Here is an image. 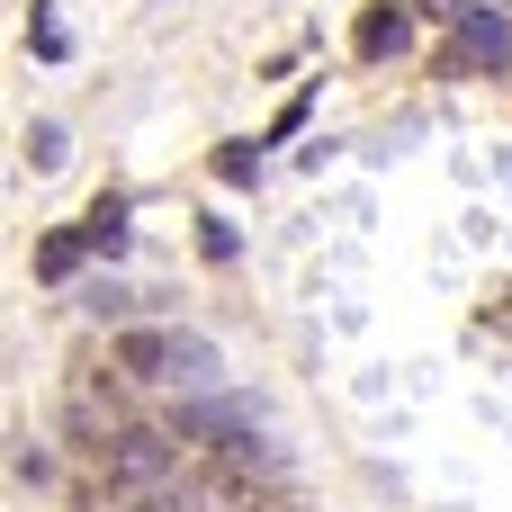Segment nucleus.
<instances>
[{
    "label": "nucleus",
    "mask_w": 512,
    "mask_h": 512,
    "mask_svg": "<svg viewBox=\"0 0 512 512\" xmlns=\"http://www.w3.org/2000/svg\"><path fill=\"white\" fill-rule=\"evenodd\" d=\"M99 468H108V486L153 495V486L180 468V450H171V432H108V441H99Z\"/></svg>",
    "instance_id": "1"
},
{
    "label": "nucleus",
    "mask_w": 512,
    "mask_h": 512,
    "mask_svg": "<svg viewBox=\"0 0 512 512\" xmlns=\"http://www.w3.org/2000/svg\"><path fill=\"white\" fill-rule=\"evenodd\" d=\"M216 171H225V180H261V153H252V144H225Z\"/></svg>",
    "instance_id": "10"
},
{
    "label": "nucleus",
    "mask_w": 512,
    "mask_h": 512,
    "mask_svg": "<svg viewBox=\"0 0 512 512\" xmlns=\"http://www.w3.org/2000/svg\"><path fill=\"white\" fill-rule=\"evenodd\" d=\"M171 387L207 396V387H216V342H198V333H171Z\"/></svg>",
    "instance_id": "4"
},
{
    "label": "nucleus",
    "mask_w": 512,
    "mask_h": 512,
    "mask_svg": "<svg viewBox=\"0 0 512 512\" xmlns=\"http://www.w3.org/2000/svg\"><path fill=\"white\" fill-rule=\"evenodd\" d=\"M450 18H459V54H468V63L512 72V27H504V9H486V0H459Z\"/></svg>",
    "instance_id": "2"
},
{
    "label": "nucleus",
    "mask_w": 512,
    "mask_h": 512,
    "mask_svg": "<svg viewBox=\"0 0 512 512\" xmlns=\"http://www.w3.org/2000/svg\"><path fill=\"white\" fill-rule=\"evenodd\" d=\"M81 306H90L99 324H126V306H135V288H126V279H90V288H81Z\"/></svg>",
    "instance_id": "7"
},
{
    "label": "nucleus",
    "mask_w": 512,
    "mask_h": 512,
    "mask_svg": "<svg viewBox=\"0 0 512 512\" xmlns=\"http://www.w3.org/2000/svg\"><path fill=\"white\" fill-rule=\"evenodd\" d=\"M81 252H90L81 234H54V243L36 252V270H45V279H72V270H81Z\"/></svg>",
    "instance_id": "9"
},
{
    "label": "nucleus",
    "mask_w": 512,
    "mask_h": 512,
    "mask_svg": "<svg viewBox=\"0 0 512 512\" xmlns=\"http://www.w3.org/2000/svg\"><path fill=\"white\" fill-rule=\"evenodd\" d=\"M117 360H126V378L171 387V333H126V342H117Z\"/></svg>",
    "instance_id": "5"
},
{
    "label": "nucleus",
    "mask_w": 512,
    "mask_h": 512,
    "mask_svg": "<svg viewBox=\"0 0 512 512\" xmlns=\"http://www.w3.org/2000/svg\"><path fill=\"white\" fill-rule=\"evenodd\" d=\"M126 234H135V225H126V198H99V207L81 216V243H90V252H108V261L126 252Z\"/></svg>",
    "instance_id": "6"
},
{
    "label": "nucleus",
    "mask_w": 512,
    "mask_h": 512,
    "mask_svg": "<svg viewBox=\"0 0 512 512\" xmlns=\"http://www.w3.org/2000/svg\"><path fill=\"white\" fill-rule=\"evenodd\" d=\"M27 162H36V171H63V126H54V117L27 126Z\"/></svg>",
    "instance_id": "8"
},
{
    "label": "nucleus",
    "mask_w": 512,
    "mask_h": 512,
    "mask_svg": "<svg viewBox=\"0 0 512 512\" xmlns=\"http://www.w3.org/2000/svg\"><path fill=\"white\" fill-rule=\"evenodd\" d=\"M45 477H54V459H45L36 441H18V486H45Z\"/></svg>",
    "instance_id": "11"
},
{
    "label": "nucleus",
    "mask_w": 512,
    "mask_h": 512,
    "mask_svg": "<svg viewBox=\"0 0 512 512\" xmlns=\"http://www.w3.org/2000/svg\"><path fill=\"white\" fill-rule=\"evenodd\" d=\"M351 45H360L369 63H387V54H405V45H414V9H396V0H378V9L360 18V36H351Z\"/></svg>",
    "instance_id": "3"
}]
</instances>
